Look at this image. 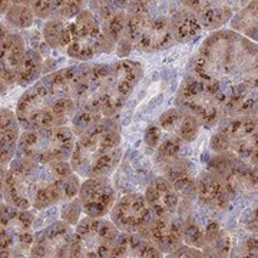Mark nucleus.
I'll use <instances>...</instances> for the list:
<instances>
[{"instance_id": "obj_1", "label": "nucleus", "mask_w": 258, "mask_h": 258, "mask_svg": "<svg viewBox=\"0 0 258 258\" xmlns=\"http://www.w3.org/2000/svg\"><path fill=\"white\" fill-rule=\"evenodd\" d=\"M189 74L211 85L227 103L241 85L257 86V45L234 30L214 32L192 57Z\"/></svg>"}, {"instance_id": "obj_2", "label": "nucleus", "mask_w": 258, "mask_h": 258, "mask_svg": "<svg viewBox=\"0 0 258 258\" xmlns=\"http://www.w3.org/2000/svg\"><path fill=\"white\" fill-rule=\"evenodd\" d=\"M69 161L39 164L28 158L15 157L5 176V203L20 210L42 211L60 204L62 178L72 174Z\"/></svg>"}, {"instance_id": "obj_3", "label": "nucleus", "mask_w": 258, "mask_h": 258, "mask_svg": "<svg viewBox=\"0 0 258 258\" xmlns=\"http://www.w3.org/2000/svg\"><path fill=\"white\" fill-rule=\"evenodd\" d=\"M122 159L119 125L103 116L96 125L76 137L69 164L82 178L111 176Z\"/></svg>"}, {"instance_id": "obj_4", "label": "nucleus", "mask_w": 258, "mask_h": 258, "mask_svg": "<svg viewBox=\"0 0 258 258\" xmlns=\"http://www.w3.org/2000/svg\"><path fill=\"white\" fill-rule=\"evenodd\" d=\"M76 105L71 98H59L40 81L30 86L16 103V118L23 131L66 126L74 116Z\"/></svg>"}, {"instance_id": "obj_5", "label": "nucleus", "mask_w": 258, "mask_h": 258, "mask_svg": "<svg viewBox=\"0 0 258 258\" xmlns=\"http://www.w3.org/2000/svg\"><path fill=\"white\" fill-rule=\"evenodd\" d=\"M99 92L102 116H115L138 86L144 76V68L137 60L120 59L115 63L93 64Z\"/></svg>"}, {"instance_id": "obj_6", "label": "nucleus", "mask_w": 258, "mask_h": 258, "mask_svg": "<svg viewBox=\"0 0 258 258\" xmlns=\"http://www.w3.org/2000/svg\"><path fill=\"white\" fill-rule=\"evenodd\" d=\"M74 131L69 126L23 131L19 135L15 157L28 158L39 164H55L69 161L75 145Z\"/></svg>"}, {"instance_id": "obj_7", "label": "nucleus", "mask_w": 258, "mask_h": 258, "mask_svg": "<svg viewBox=\"0 0 258 258\" xmlns=\"http://www.w3.org/2000/svg\"><path fill=\"white\" fill-rule=\"evenodd\" d=\"M210 148L214 154H228L257 166V115L225 116L217 125Z\"/></svg>"}, {"instance_id": "obj_8", "label": "nucleus", "mask_w": 258, "mask_h": 258, "mask_svg": "<svg viewBox=\"0 0 258 258\" xmlns=\"http://www.w3.org/2000/svg\"><path fill=\"white\" fill-rule=\"evenodd\" d=\"M224 99L211 85L188 74L175 96V106L191 115L204 128L217 126L224 115Z\"/></svg>"}, {"instance_id": "obj_9", "label": "nucleus", "mask_w": 258, "mask_h": 258, "mask_svg": "<svg viewBox=\"0 0 258 258\" xmlns=\"http://www.w3.org/2000/svg\"><path fill=\"white\" fill-rule=\"evenodd\" d=\"M119 230L111 220L85 217L75 225L69 257L108 258L118 238Z\"/></svg>"}, {"instance_id": "obj_10", "label": "nucleus", "mask_w": 258, "mask_h": 258, "mask_svg": "<svg viewBox=\"0 0 258 258\" xmlns=\"http://www.w3.org/2000/svg\"><path fill=\"white\" fill-rule=\"evenodd\" d=\"M71 32V43L66 47L69 57L79 60H89L99 53H111L115 50V43L102 33L101 20L89 9L81 10L68 23Z\"/></svg>"}, {"instance_id": "obj_11", "label": "nucleus", "mask_w": 258, "mask_h": 258, "mask_svg": "<svg viewBox=\"0 0 258 258\" xmlns=\"http://www.w3.org/2000/svg\"><path fill=\"white\" fill-rule=\"evenodd\" d=\"M123 36L141 52H155L175 45L169 19L145 13L126 15Z\"/></svg>"}, {"instance_id": "obj_12", "label": "nucleus", "mask_w": 258, "mask_h": 258, "mask_svg": "<svg viewBox=\"0 0 258 258\" xmlns=\"http://www.w3.org/2000/svg\"><path fill=\"white\" fill-rule=\"evenodd\" d=\"M207 169L218 176L231 192L251 198L257 194V166L228 154H215L208 161Z\"/></svg>"}, {"instance_id": "obj_13", "label": "nucleus", "mask_w": 258, "mask_h": 258, "mask_svg": "<svg viewBox=\"0 0 258 258\" xmlns=\"http://www.w3.org/2000/svg\"><path fill=\"white\" fill-rule=\"evenodd\" d=\"M36 214L33 208L20 210L5 201L0 203V225L12 235L18 257L29 255L33 244V221Z\"/></svg>"}, {"instance_id": "obj_14", "label": "nucleus", "mask_w": 258, "mask_h": 258, "mask_svg": "<svg viewBox=\"0 0 258 258\" xmlns=\"http://www.w3.org/2000/svg\"><path fill=\"white\" fill-rule=\"evenodd\" d=\"M111 221L120 232H141L152 221L154 214L148 207L145 197L139 192L123 195L112 207Z\"/></svg>"}, {"instance_id": "obj_15", "label": "nucleus", "mask_w": 258, "mask_h": 258, "mask_svg": "<svg viewBox=\"0 0 258 258\" xmlns=\"http://www.w3.org/2000/svg\"><path fill=\"white\" fill-rule=\"evenodd\" d=\"M75 230L69 222L56 220L35 231L30 257H69V247Z\"/></svg>"}, {"instance_id": "obj_16", "label": "nucleus", "mask_w": 258, "mask_h": 258, "mask_svg": "<svg viewBox=\"0 0 258 258\" xmlns=\"http://www.w3.org/2000/svg\"><path fill=\"white\" fill-rule=\"evenodd\" d=\"M78 198L85 215L103 218L111 212L116 201V191L112 186L109 176H91L85 178L81 184Z\"/></svg>"}, {"instance_id": "obj_17", "label": "nucleus", "mask_w": 258, "mask_h": 258, "mask_svg": "<svg viewBox=\"0 0 258 258\" xmlns=\"http://www.w3.org/2000/svg\"><path fill=\"white\" fill-rule=\"evenodd\" d=\"M184 221L174 214L169 217H154L139 234L151 241L162 254L171 252L179 244H182Z\"/></svg>"}, {"instance_id": "obj_18", "label": "nucleus", "mask_w": 258, "mask_h": 258, "mask_svg": "<svg viewBox=\"0 0 258 258\" xmlns=\"http://www.w3.org/2000/svg\"><path fill=\"white\" fill-rule=\"evenodd\" d=\"M197 201L211 212H222L228 210L237 198L224 185L221 179L211 171H203L195 178Z\"/></svg>"}, {"instance_id": "obj_19", "label": "nucleus", "mask_w": 258, "mask_h": 258, "mask_svg": "<svg viewBox=\"0 0 258 258\" xmlns=\"http://www.w3.org/2000/svg\"><path fill=\"white\" fill-rule=\"evenodd\" d=\"M144 197L154 217H169L176 214L179 197L165 176H155L151 179Z\"/></svg>"}, {"instance_id": "obj_20", "label": "nucleus", "mask_w": 258, "mask_h": 258, "mask_svg": "<svg viewBox=\"0 0 258 258\" xmlns=\"http://www.w3.org/2000/svg\"><path fill=\"white\" fill-rule=\"evenodd\" d=\"M26 52L25 36L10 32L0 45V74L9 86L16 85V74Z\"/></svg>"}, {"instance_id": "obj_21", "label": "nucleus", "mask_w": 258, "mask_h": 258, "mask_svg": "<svg viewBox=\"0 0 258 258\" xmlns=\"http://www.w3.org/2000/svg\"><path fill=\"white\" fill-rule=\"evenodd\" d=\"M158 126L165 134L174 135L184 141L185 144L192 142L198 137L201 128L198 120L178 108H172L164 112L158 119Z\"/></svg>"}, {"instance_id": "obj_22", "label": "nucleus", "mask_w": 258, "mask_h": 258, "mask_svg": "<svg viewBox=\"0 0 258 258\" xmlns=\"http://www.w3.org/2000/svg\"><path fill=\"white\" fill-rule=\"evenodd\" d=\"M112 257H134V258H158L164 254L138 232H120L112 249Z\"/></svg>"}, {"instance_id": "obj_23", "label": "nucleus", "mask_w": 258, "mask_h": 258, "mask_svg": "<svg viewBox=\"0 0 258 258\" xmlns=\"http://www.w3.org/2000/svg\"><path fill=\"white\" fill-rule=\"evenodd\" d=\"M19 129L16 113L9 108H0V165H8L16 155Z\"/></svg>"}, {"instance_id": "obj_24", "label": "nucleus", "mask_w": 258, "mask_h": 258, "mask_svg": "<svg viewBox=\"0 0 258 258\" xmlns=\"http://www.w3.org/2000/svg\"><path fill=\"white\" fill-rule=\"evenodd\" d=\"M169 25L176 43H186L203 32L197 15L191 10L185 9L182 5L169 18Z\"/></svg>"}, {"instance_id": "obj_25", "label": "nucleus", "mask_w": 258, "mask_h": 258, "mask_svg": "<svg viewBox=\"0 0 258 258\" xmlns=\"http://www.w3.org/2000/svg\"><path fill=\"white\" fill-rule=\"evenodd\" d=\"M76 72H78V66H68V68L59 69L56 72L45 75L40 79V82L56 96L72 99Z\"/></svg>"}, {"instance_id": "obj_26", "label": "nucleus", "mask_w": 258, "mask_h": 258, "mask_svg": "<svg viewBox=\"0 0 258 258\" xmlns=\"http://www.w3.org/2000/svg\"><path fill=\"white\" fill-rule=\"evenodd\" d=\"M43 71V56L36 49H26L16 74V85L29 86L37 82Z\"/></svg>"}, {"instance_id": "obj_27", "label": "nucleus", "mask_w": 258, "mask_h": 258, "mask_svg": "<svg viewBox=\"0 0 258 258\" xmlns=\"http://www.w3.org/2000/svg\"><path fill=\"white\" fill-rule=\"evenodd\" d=\"M230 20L231 30L248 37L249 40H257V0H251Z\"/></svg>"}, {"instance_id": "obj_28", "label": "nucleus", "mask_w": 258, "mask_h": 258, "mask_svg": "<svg viewBox=\"0 0 258 258\" xmlns=\"http://www.w3.org/2000/svg\"><path fill=\"white\" fill-rule=\"evenodd\" d=\"M43 39L53 49H64L71 43V32L68 23L60 19H47L43 28Z\"/></svg>"}, {"instance_id": "obj_29", "label": "nucleus", "mask_w": 258, "mask_h": 258, "mask_svg": "<svg viewBox=\"0 0 258 258\" xmlns=\"http://www.w3.org/2000/svg\"><path fill=\"white\" fill-rule=\"evenodd\" d=\"M5 19H6V25L9 28L25 30L33 25L35 13L28 5H13L12 3L9 9L5 13Z\"/></svg>"}, {"instance_id": "obj_30", "label": "nucleus", "mask_w": 258, "mask_h": 258, "mask_svg": "<svg viewBox=\"0 0 258 258\" xmlns=\"http://www.w3.org/2000/svg\"><path fill=\"white\" fill-rule=\"evenodd\" d=\"M125 23H126V12L125 10L116 12L112 18H109L108 20H103L101 23L103 36L108 37L116 46V43L123 37Z\"/></svg>"}, {"instance_id": "obj_31", "label": "nucleus", "mask_w": 258, "mask_h": 258, "mask_svg": "<svg viewBox=\"0 0 258 258\" xmlns=\"http://www.w3.org/2000/svg\"><path fill=\"white\" fill-rule=\"evenodd\" d=\"M102 118H103V116H102L101 113L75 109L74 116H72V119H71V123H72L71 129L74 131L75 137H79V135L85 134L88 129L92 128L93 125H96Z\"/></svg>"}, {"instance_id": "obj_32", "label": "nucleus", "mask_w": 258, "mask_h": 258, "mask_svg": "<svg viewBox=\"0 0 258 258\" xmlns=\"http://www.w3.org/2000/svg\"><path fill=\"white\" fill-rule=\"evenodd\" d=\"M81 212H83L81 201H79L78 197H75L74 200H71V201L62 203L59 215H60V218L63 221L69 222L71 225H76L78 221L81 220Z\"/></svg>"}, {"instance_id": "obj_33", "label": "nucleus", "mask_w": 258, "mask_h": 258, "mask_svg": "<svg viewBox=\"0 0 258 258\" xmlns=\"http://www.w3.org/2000/svg\"><path fill=\"white\" fill-rule=\"evenodd\" d=\"M5 257H18V255L15 251L12 235L0 225V258Z\"/></svg>"}, {"instance_id": "obj_34", "label": "nucleus", "mask_w": 258, "mask_h": 258, "mask_svg": "<svg viewBox=\"0 0 258 258\" xmlns=\"http://www.w3.org/2000/svg\"><path fill=\"white\" fill-rule=\"evenodd\" d=\"M169 257H205L203 249L195 248L191 245H186V244H179L176 248H174L169 254Z\"/></svg>"}, {"instance_id": "obj_35", "label": "nucleus", "mask_w": 258, "mask_h": 258, "mask_svg": "<svg viewBox=\"0 0 258 258\" xmlns=\"http://www.w3.org/2000/svg\"><path fill=\"white\" fill-rule=\"evenodd\" d=\"M162 137H164V131L158 126V123H151L147 128V132H145V142H147L148 147L155 149L159 145Z\"/></svg>"}, {"instance_id": "obj_36", "label": "nucleus", "mask_w": 258, "mask_h": 258, "mask_svg": "<svg viewBox=\"0 0 258 258\" xmlns=\"http://www.w3.org/2000/svg\"><path fill=\"white\" fill-rule=\"evenodd\" d=\"M240 257H257V238L249 237L240 244Z\"/></svg>"}, {"instance_id": "obj_37", "label": "nucleus", "mask_w": 258, "mask_h": 258, "mask_svg": "<svg viewBox=\"0 0 258 258\" xmlns=\"http://www.w3.org/2000/svg\"><path fill=\"white\" fill-rule=\"evenodd\" d=\"M131 50H132V45H131V42L125 36L122 37L119 42L116 43V46H115V53H116L118 57H122V59L126 57L131 53Z\"/></svg>"}, {"instance_id": "obj_38", "label": "nucleus", "mask_w": 258, "mask_h": 258, "mask_svg": "<svg viewBox=\"0 0 258 258\" xmlns=\"http://www.w3.org/2000/svg\"><path fill=\"white\" fill-rule=\"evenodd\" d=\"M6 165H0V203L5 201L3 198V186H5V176H6Z\"/></svg>"}, {"instance_id": "obj_39", "label": "nucleus", "mask_w": 258, "mask_h": 258, "mask_svg": "<svg viewBox=\"0 0 258 258\" xmlns=\"http://www.w3.org/2000/svg\"><path fill=\"white\" fill-rule=\"evenodd\" d=\"M10 32H12V30H10L9 26H8L6 23H2V22H0V45H2V42L6 39V36L9 35Z\"/></svg>"}, {"instance_id": "obj_40", "label": "nucleus", "mask_w": 258, "mask_h": 258, "mask_svg": "<svg viewBox=\"0 0 258 258\" xmlns=\"http://www.w3.org/2000/svg\"><path fill=\"white\" fill-rule=\"evenodd\" d=\"M113 5L118 10H126L129 5V0H113Z\"/></svg>"}, {"instance_id": "obj_41", "label": "nucleus", "mask_w": 258, "mask_h": 258, "mask_svg": "<svg viewBox=\"0 0 258 258\" xmlns=\"http://www.w3.org/2000/svg\"><path fill=\"white\" fill-rule=\"evenodd\" d=\"M10 3H12V0H0V16L6 13V10L9 9Z\"/></svg>"}, {"instance_id": "obj_42", "label": "nucleus", "mask_w": 258, "mask_h": 258, "mask_svg": "<svg viewBox=\"0 0 258 258\" xmlns=\"http://www.w3.org/2000/svg\"><path fill=\"white\" fill-rule=\"evenodd\" d=\"M10 86L8 83L5 82V79H3V76L0 74V95H3V93H6V91L9 89Z\"/></svg>"}, {"instance_id": "obj_43", "label": "nucleus", "mask_w": 258, "mask_h": 258, "mask_svg": "<svg viewBox=\"0 0 258 258\" xmlns=\"http://www.w3.org/2000/svg\"><path fill=\"white\" fill-rule=\"evenodd\" d=\"M12 3L13 5H28V6H30L32 0H12Z\"/></svg>"}]
</instances>
